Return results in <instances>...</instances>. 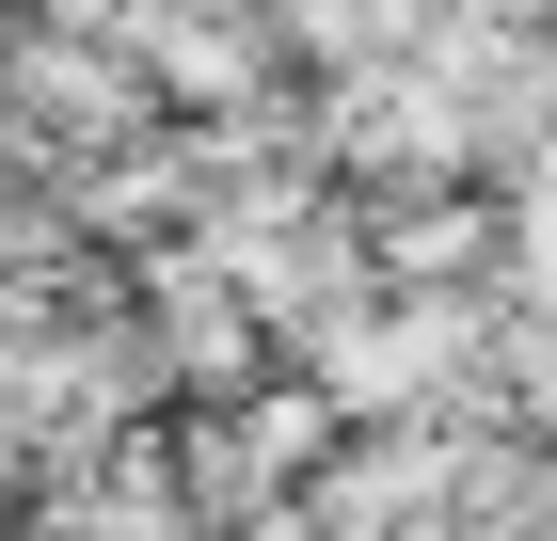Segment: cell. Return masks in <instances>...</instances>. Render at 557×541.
Masks as SVG:
<instances>
[{"label": "cell", "instance_id": "1", "mask_svg": "<svg viewBox=\"0 0 557 541\" xmlns=\"http://www.w3.org/2000/svg\"><path fill=\"white\" fill-rule=\"evenodd\" d=\"M367 255H383V287H478L510 255V223L430 175V192H367Z\"/></svg>", "mask_w": 557, "mask_h": 541}, {"label": "cell", "instance_id": "2", "mask_svg": "<svg viewBox=\"0 0 557 541\" xmlns=\"http://www.w3.org/2000/svg\"><path fill=\"white\" fill-rule=\"evenodd\" d=\"M0 16H16V0H0Z\"/></svg>", "mask_w": 557, "mask_h": 541}]
</instances>
